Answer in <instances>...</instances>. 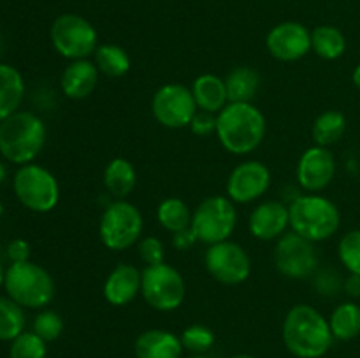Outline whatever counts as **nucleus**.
<instances>
[{"mask_svg":"<svg viewBox=\"0 0 360 358\" xmlns=\"http://www.w3.org/2000/svg\"><path fill=\"white\" fill-rule=\"evenodd\" d=\"M267 133L266 114L253 102H229L217 114V139L225 151L245 157L262 146Z\"/></svg>","mask_w":360,"mask_h":358,"instance_id":"obj_1","label":"nucleus"},{"mask_svg":"<svg viewBox=\"0 0 360 358\" xmlns=\"http://www.w3.org/2000/svg\"><path fill=\"white\" fill-rule=\"evenodd\" d=\"M281 339L295 358H322L334 343L329 318L309 304L288 309L281 325Z\"/></svg>","mask_w":360,"mask_h":358,"instance_id":"obj_2","label":"nucleus"},{"mask_svg":"<svg viewBox=\"0 0 360 358\" xmlns=\"http://www.w3.org/2000/svg\"><path fill=\"white\" fill-rule=\"evenodd\" d=\"M46 123L35 112L16 111L0 121V153L16 165L32 164L46 144Z\"/></svg>","mask_w":360,"mask_h":358,"instance_id":"obj_3","label":"nucleus"},{"mask_svg":"<svg viewBox=\"0 0 360 358\" xmlns=\"http://www.w3.org/2000/svg\"><path fill=\"white\" fill-rule=\"evenodd\" d=\"M290 230L311 242L333 239L341 227V211L320 193H302L288 204Z\"/></svg>","mask_w":360,"mask_h":358,"instance_id":"obj_4","label":"nucleus"},{"mask_svg":"<svg viewBox=\"0 0 360 358\" xmlns=\"http://www.w3.org/2000/svg\"><path fill=\"white\" fill-rule=\"evenodd\" d=\"M4 286L7 297L18 302L23 309H44L51 304L56 293L51 274L32 260L11 263L6 270Z\"/></svg>","mask_w":360,"mask_h":358,"instance_id":"obj_5","label":"nucleus"},{"mask_svg":"<svg viewBox=\"0 0 360 358\" xmlns=\"http://www.w3.org/2000/svg\"><path fill=\"white\" fill-rule=\"evenodd\" d=\"M144 230L143 213L129 200L108 204L98 220V239L111 251H125L137 246Z\"/></svg>","mask_w":360,"mask_h":358,"instance_id":"obj_6","label":"nucleus"},{"mask_svg":"<svg viewBox=\"0 0 360 358\" xmlns=\"http://www.w3.org/2000/svg\"><path fill=\"white\" fill-rule=\"evenodd\" d=\"M16 199L32 213H51L60 202V185L51 171L37 164L21 165L13 179Z\"/></svg>","mask_w":360,"mask_h":358,"instance_id":"obj_7","label":"nucleus"},{"mask_svg":"<svg viewBox=\"0 0 360 358\" xmlns=\"http://www.w3.org/2000/svg\"><path fill=\"white\" fill-rule=\"evenodd\" d=\"M141 297L158 312H172L186 298V283L183 274L171 263L146 265L141 279Z\"/></svg>","mask_w":360,"mask_h":358,"instance_id":"obj_8","label":"nucleus"},{"mask_svg":"<svg viewBox=\"0 0 360 358\" xmlns=\"http://www.w3.org/2000/svg\"><path fill=\"white\" fill-rule=\"evenodd\" d=\"M238 227V207L227 195H211L195 207L190 228L202 244L229 241Z\"/></svg>","mask_w":360,"mask_h":358,"instance_id":"obj_9","label":"nucleus"},{"mask_svg":"<svg viewBox=\"0 0 360 358\" xmlns=\"http://www.w3.org/2000/svg\"><path fill=\"white\" fill-rule=\"evenodd\" d=\"M49 39L55 51L69 62L90 58L101 46L97 28L76 13L60 14L53 21Z\"/></svg>","mask_w":360,"mask_h":358,"instance_id":"obj_10","label":"nucleus"},{"mask_svg":"<svg viewBox=\"0 0 360 358\" xmlns=\"http://www.w3.org/2000/svg\"><path fill=\"white\" fill-rule=\"evenodd\" d=\"M273 262L283 277L302 281L315 276L320 258L315 242L290 230L281 235L274 244Z\"/></svg>","mask_w":360,"mask_h":358,"instance_id":"obj_11","label":"nucleus"},{"mask_svg":"<svg viewBox=\"0 0 360 358\" xmlns=\"http://www.w3.org/2000/svg\"><path fill=\"white\" fill-rule=\"evenodd\" d=\"M204 265L210 276L225 286H239L246 283L253 269L248 251L231 239L207 246Z\"/></svg>","mask_w":360,"mask_h":358,"instance_id":"obj_12","label":"nucleus"},{"mask_svg":"<svg viewBox=\"0 0 360 358\" xmlns=\"http://www.w3.org/2000/svg\"><path fill=\"white\" fill-rule=\"evenodd\" d=\"M199 107L192 90L181 83H167L155 91L151 98V114L162 126L171 130L186 128Z\"/></svg>","mask_w":360,"mask_h":358,"instance_id":"obj_13","label":"nucleus"},{"mask_svg":"<svg viewBox=\"0 0 360 358\" xmlns=\"http://www.w3.org/2000/svg\"><path fill=\"white\" fill-rule=\"evenodd\" d=\"M273 174L260 160H245L236 165L225 183V193L236 206L257 202L271 188Z\"/></svg>","mask_w":360,"mask_h":358,"instance_id":"obj_14","label":"nucleus"},{"mask_svg":"<svg viewBox=\"0 0 360 358\" xmlns=\"http://www.w3.org/2000/svg\"><path fill=\"white\" fill-rule=\"evenodd\" d=\"M266 48L278 62H299L311 51V30L299 21H281L267 32Z\"/></svg>","mask_w":360,"mask_h":358,"instance_id":"obj_15","label":"nucleus"},{"mask_svg":"<svg viewBox=\"0 0 360 358\" xmlns=\"http://www.w3.org/2000/svg\"><path fill=\"white\" fill-rule=\"evenodd\" d=\"M336 157L329 147L311 146L301 154L295 167V179L306 193H320L336 178Z\"/></svg>","mask_w":360,"mask_h":358,"instance_id":"obj_16","label":"nucleus"},{"mask_svg":"<svg viewBox=\"0 0 360 358\" xmlns=\"http://www.w3.org/2000/svg\"><path fill=\"white\" fill-rule=\"evenodd\" d=\"M290 228L288 204L281 200H264L248 216V230L257 241H278Z\"/></svg>","mask_w":360,"mask_h":358,"instance_id":"obj_17","label":"nucleus"},{"mask_svg":"<svg viewBox=\"0 0 360 358\" xmlns=\"http://www.w3.org/2000/svg\"><path fill=\"white\" fill-rule=\"evenodd\" d=\"M141 279L143 270L132 263H118L102 284L104 300L112 307H125L132 304L137 295H141Z\"/></svg>","mask_w":360,"mask_h":358,"instance_id":"obj_18","label":"nucleus"},{"mask_svg":"<svg viewBox=\"0 0 360 358\" xmlns=\"http://www.w3.org/2000/svg\"><path fill=\"white\" fill-rule=\"evenodd\" d=\"M101 72L94 60H74L62 70L60 88L62 93L70 100H84L97 90Z\"/></svg>","mask_w":360,"mask_h":358,"instance_id":"obj_19","label":"nucleus"},{"mask_svg":"<svg viewBox=\"0 0 360 358\" xmlns=\"http://www.w3.org/2000/svg\"><path fill=\"white\" fill-rule=\"evenodd\" d=\"M183 351L179 336L165 329L144 330L134 343L136 358H181Z\"/></svg>","mask_w":360,"mask_h":358,"instance_id":"obj_20","label":"nucleus"},{"mask_svg":"<svg viewBox=\"0 0 360 358\" xmlns=\"http://www.w3.org/2000/svg\"><path fill=\"white\" fill-rule=\"evenodd\" d=\"M190 90H192V95L195 98V104L199 107V111L218 114L229 104L225 77H220L218 74H200V76H197L193 79Z\"/></svg>","mask_w":360,"mask_h":358,"instance_id":"obj_21","label":"nucleus"},{"mask_svg":"<svg viewBox=\"0 0 360 358\" xmlns=\"http://www.w3.org/2000/svg\"><path fill=\"white\" fill-rule=\"evenodd\" d=\"M104 188L115 200H127V197L136 190L137 186V171L136 165L123 157H116L109 160L105 165Z\"/></svg>","mask_w":360,"mask_h":358,"instance_id":"obj_22","label":"nucleus"},{"mask_svg":"<svg viewBox=\"0 0 360 358\" xmlns=\"http://www.w3.org/2000/svg\"><path fill=\"white\" fill-rule=\"evenodd\" d=\"M25 97V79L20 70L0 63V121L20 109Z\"/></svg>","mask_w":360,"mask_h":358,"instance_id":"obj_23","label":"nucleus"},{"mask_svg":"<svg viewBox=\"0 0 360 358\" xmlns=\"http://www.w3.org/2000/svg\"><path fill=\"white\" fill-rule=\"evenodd\" d=\"M329 326L334 340L348 343L360 336V305L357 302H341L329 316Z\"/></svg>","mask_w":360,"mask_h":358,"instance_id":"obj_24","label":"nucleus"},{"mask_svg":"<svg viewBox=\"0 0 360 358\" xmlns=\"http://www.w3.org/2000/svg\"><path fill=\"white\" fill-rule=\"evenodd\" d=\"M347 116L341 111L329 109V111L320 112L311 126L313 142L316 146L323 147L334 146V144L343 139L345 132H347Z\"/></svg>","mask_w":360,"mask_h":358,"instance_id":"obj_25","label":"nucleus"},{"mask_svg":"<svg viewBox=\"0 0 360 358\" xmlns=\"http://www.w3.org/2000/svg\"><path fill=\"white\" fill-rule=\"evenodd\" d=\"M311 51L319 58L334 62L347 51V37L333 25H320L311 30Z\"/></svg>","mask_w":360,"mask_h":358,"instance_id":"obj_26","label":"nucleus"},{"mask_svg":"<svg viewBox=\"0 0 360 358\" xmlns=\"http://www.w3.org/2000/svg\"><path fill=\"white\" fill-rule=\"evenodd\" d=\"M229 102H253L260 88V76L248 65L234 67L225 77Z\"/></svg>","mask_w":360,"mask_h":358,"instance_id":"obj_27","label":"nucleus"},{"mask_svg":"<svg viewBox=\"0 0 360 358\" xmlns=\"http://www.w3.org/2000/svg\"><path fill=\"white\" fill-rule=\"evenodd\" d=\"M192 214L188 204L179 197H167L157 207V221L169 234H178L192 225Z\"/></svg>","mask_w":360,"mask_h":358,"instance_id":"obj_28","label":"nucleus"},{"mask_svg":"<svg viewBox=\"0 0 360 358\" xmlns=\"http://www.w3.org/2000/svg\"><path fill=\"white\" fill-rule=\"evenodd\" d=\"M94 62L97 65L98 72L111 79L127 76L132 67L129 53L125 48L118 44H101L97 51L94 53Z\"/></svg>","mask_w":360,"mask_h":358,"instance_id":"obj_29","label":"nucleus"},{"mask_svg":"<svg viewBox=\"0 0 360 358\" xmlns=\"http://www.w3.org/2000/svg\"><path fill=\"white\" fill-rule=\"evenodd\" d=\"M25 311L11 297H0V340H14L25 332Z\"/></svg>","mask_w":360,"mask_h":358,"instance_id":"obj_30","label":"nucleus"},{"mask_svg":"<svg viewBox=\"0 0 360 358\" xmlns=\"http://www.w3.org/2000/svg\"><path fill=\"white\" fill-rule=\"evenodd\" d=\"M181 339L183 347L185 351L192 354H206L211 347L214 346V332L206 325H200V323H193L188 325L179 336Z\"/></svg>","mask_w":360,"mask_h":358,"instance_id":"obj_31","label":"nucleus"},{"mask_svg":"<svg viewBox=\"0 0 360 358\" xmlns=\"http://www.w3.org/2000/svg\"><path fill=\"white\" fill-rule=\"evenodd\" d=\"M338 258L348 274L360 276V228H354L341 235L338 242Z\"/></svg>","mask_w":360,"mask_h":358,"instance_id":"obj_32","label":"nucleus"},{"mask_svg":"<svg viewBox=\"0 0 360 358\" xmlns=\"http://www.w3.org/2000/svg\"><path fill=\"white\" fill-rule=\"evenodd\" d=\"M48 343L35 332H23L11 340L9 358H46Z\"/></svg>","mask_w":360,"mask_h":358,"instance_id":"obj_33","label":"nucleus"},{"mask_svg":"<svg viewBox=\"0 0 360 358\" xmlns=\"http://www.w3.org/2000/svg\"><path fill=\"white\" fill-rule=\"evenodd\" d=\"M63 326H65L63 325V318L58 312L51 311V309H44L34 318V330L32 332L37 333L46 343H53V340L62 336Z\"/></svg>","mask_w":360,"mask_h":358,"instance_id":"obj_34","label":"nucleus"},{"mask_svg":"<svg viewBox=\"0 0 360 358\" xmlns=\"http://www.w3.org/2000/svg\"><path fill=\"white\" fill-rule=\"evenodd\" d=\"M137 255L143 260L146 265H157V263L165 262V244L162 239L155 237V235H146L141 237L137 242Z\"/></svg>","mask_w":360,"mask_h":358,"instance_id":"obj_35","label":"nucleus"},{"mask_svg":"<svg viewBox=\"0 0 360 358\" xmlns=\"http://www.w3.org/2000/svg\"><path fill=\"white\" fill-rule=\"evenodd\" d=\"M315 288L320 295H336L338 291L343 290V279L333 269H319L315 272Z\"/></svg>","mask_w":360,"mask_h":358,"instance_id":"obj_36","label":"nucleus"},{"mask_svg":"<svg viewBox=\"0 0 360 358\" xmlns=\"http://www.w3.org/2000/svg\"><path fill=\"white\" fill-rule=\"evenodd\" d=\"M188 128L199 137H207L211 133H217V114H211V112L206 111H197Z\"/></svg>","mask_w":360,"mask_h":358,"instance_id":"obj_37","label":"nucleus"},{"mask_svg":"<svg viewBox=\"0 0 360 358\" xmlns=\"http://www.w3.org/2000/svg\"><path fill=\"white\" fill-rule=\"evenodd\" d=\"M7 256L13 263L30 260V244L25 239H14L7 246Z\"/></svg>","mask_w":360,"mask_h":358,"instance_id":"obj_38","label":"nucleus"},{"mask_svg":"<svg viewBox=\"0 0 360 358\" xmlns=\"http://www.w3.org/2000/svg\"><path fill=\"white\" fill-rule=\"evenodd\" d=\"M197 241L195 234H193L192 228H186V230L178 232V234H172V246L179 251H186V249L192 248Z\"/></svg>","mask_w":360,"mask_h":358,"instance_id":"obj_39","label":"nucleus"},{"mask_svg":"<svg viewBox=\"0 0 360 358\" xmlns=\"http://www.w3.org/2000/svg\"><path fill=\"white\" fill-rule=\"evenodd\" d=\"M343 291L350 298H360V276L359 274H348L343 279Z\"/></svg>","mask_w":360,"mask_h":358,"instance_id":"obj_40","label":"nucleus"},{"mask_svg":"<svg viewBox=\"0 0 360 358\" xmlns=\"http://www.w3.org/2000/svg\"><path fill=\"white\" fill-rule=\"evenodd\" d=\"M352 81H354L355 86H357L359 90H360V63H359L357 67H355L354 72H352Z\"/></svg>","mask_w":360,"mask_h":358,"instance_id":"obj_41","label":"nucleus"},{"mask_svg":"<svg viewBox=\"0 0 360 358\" xmlns=\"http://www.w3.org/2000/svg\"><path fill=\"white\" fill-rule=\"evenodd\" d=\"M6 175H7L6 167H4V164H0V183H2L4 179H6Z\"/></svg>","mask_w":360,"mask_h":358,"instance_id":"obj_42","label":"nucleus"},{"mask_svg":"<svg viewBox=\"0 0 360 358\" xmlns=\"http://www.w3.org/2000/svg\"><path fill=\"white\" fill-rule=\"evenodd\" d=\"M4 279H6V270H4L2 263H0V286H4Z\"/></svg>","mask_w":360,"mask_h":358,"instance_id":"obj_43","label":"nucleus"},{"mask_svg":"<svg viewBox=\"0 0 360 358\" xmlns=\"http://www.w3.org/2000/svg\"><path fill=\"white\" fill-rule=\"evenodd\" d=\"M231 358H255V357H252V354L241 353V354H234V357H231Z\"/></svg>","mask_w":360,"mask_h":358,"instance_id":"obj_44","label":"nucleus"},{"mask_svg":"<svg viewBox=\"0 0 360 358\" xmlns=\"http://www.w3.org/2000/svg\"><path fill=\"white\" fill-rule=\"evenodd\" d=\"M188 358H210L207 354H190Z\"/></svg>","mask_w":360,"mask_h":358,"instance_id":"obj_45","label":"nucleus"},{"mask_svg":"<svg viewBox=\"0 0 360 358\" xmlns=\"http://www.w3.org/2000/svg\"><path fill=\"white\" fill-rule=\"evenodd\" d=\"M2 214H4V204L0 202V218H2Z\"/></svg>","mask_w":360,"mask_h":358,"instance_id":"obj_46","label":"nucleus"}]
</instances>
